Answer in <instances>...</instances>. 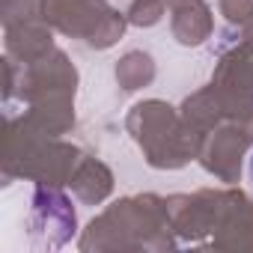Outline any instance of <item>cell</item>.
Returning a JSON list of instances; mask_svg holds the SVG:
<instances>
[{
    "label": "cell",
    "mask_w": 253,
    "mask_h": 253,
    "mask_svg": "<svg viewBox=\"0 0 253 253\" xmlns=\"http://www.w3.org/2000/svg\"><path fill=\"white\" fill-rule=\"evenodd\" d=\"M250 182H253V155H250Z\"/></svg>",
    "instance_id": "cell-1"
}]
</instances>
